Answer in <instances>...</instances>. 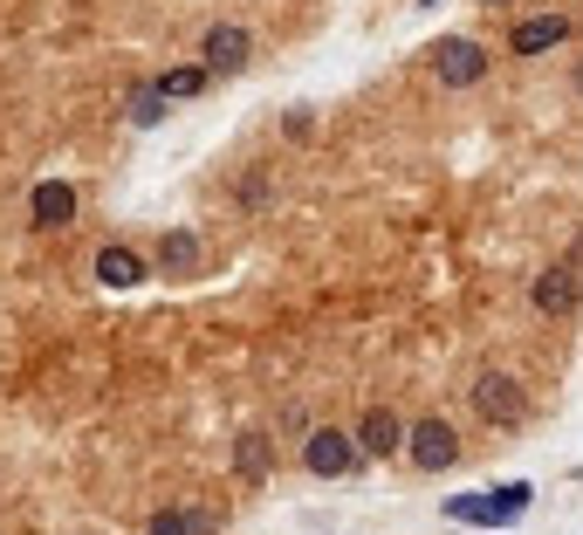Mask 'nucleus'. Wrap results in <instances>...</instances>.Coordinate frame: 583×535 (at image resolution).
<instances>
[{
  "instance_id": "16",
  "label": "nucleus",
  "mask_w": 583,
  "mask_h": 535,
  "mask_svg": "<svg viewBox=\"0 0 583 535\" xmlns=\"http://www.w3.org/2000/svg\"><path fill=\"white\" fill-rule=\"evenodd\" d=\"M207 83H213V69H207V62H193V69H172V75H159V96H165V104H179V96H199Z\"/></svg>"
},
{
  "instance_id": "6",
  "label": "nucleus",
  "mask_w": 583,
  "mask_h": 535,
  "mask_svg": "<svg viewBox=\"0 0 583 535\" xmlns=\"http://www.w3.org/2000/svg\"><path fill=\"white\" fill-rule=\"evenodd\" d=\"M405 446H412V461L425 474H446L453 461H460V432H453L446 419H419L412 432H405Z\"/></svg>"
},
{
  "instance_id": "12",
  "label": "nucleus",
  "mask_w": 583,
  "mask_h": 535,
  "mask_svg": "<svg viewBox=\"0 0 583 535\" xmlns=\"http://www.w3.org/2000/svg\"><path fill=\"white\" fill-rule=\"evenodd\" d=\"M193 268H199V234L193 226H172L159 241V275H193Z\"/></svg>"
},
{
  "instance_id": "4",
  "label": "nucleus",
  "mask_w": 583,
  "mask_h": 535,
  "mask_svg": "<svg viewBox=\"0 0 583 535\" xmlns=\"http://www.w3.org/2000/svg\"><path fill=\"white\" fill-rule=\"evenodd\" d=\"M199 56H207L213 75H241L247 62H255V35H247L241 21H213L207 42H199Z\"/></svg>"
},
{
  "instance_id": "18",
  "label": "nucleus",
  "mask_w": 583,
  "mask_h": 535,
  "mask_svg": "<svg viewBox=\"0 0 583 535\" xmlns=\"http://www.w3.org/2000/svg\"><path fill=\"white\" fill-rule=\"evenodd\" d=\"M576 96H583V62H576Z\"/></svg>"
},
{
  "instance_id": "2",
  "label": "nucleus",
  "mask_w": 583,
  "mask_h": 535,
  "mask_svg": "<svg viewBox=\"0 0 583 535\" xmlns=\"http://www.w3.org/2000/svg\"><path fill=\"white\" fill-rule=\"evenodd\" d=\"M467 398H474V412L488 419V426H522V419H528V392L515 385L509 371H480Z\"/></svg>"
},
{
  "instance_id": "9",
  "label": "nucleus",
  "mask_w": 583,
  "mask_h": 535,
  "mask_svg": "<svg viewBox=\"0 0 583 535\" xmlns=\"http://www.w3.org/2000/svg\"><path fill=\"white\" fill-rule=\"evenodd\" d=\"M556 42H570V14H536V21H515V35H509L515 56H543V48H556Z\"/></svg>"
},
{
  "instance_id": "19",
  "label": "nucleus",
  "mask_w": 583,
  "mask_h": 535,
  "mask_svg": "<svg viewBox=\"0 0 583 535\" xmlns=\"http://www.w3.org/2000/svg\"><path fill=\"white\" fill-rule=\"evenodd\" d=\"M488 8H509V0H488Z\"/></svg>"
},
{
  "instance_id": "1",
  "label": "nucleus",
  "mask_w": 583,
  "mask_h": 535,
  "mask_svg": "<svg viewBox=\"0 0 583 535\" xmlns=\"http://www.w3.org/2000/svg\"><path fill=\"white\" fill-rule=\"evenodd\" d=\"M433 75H440L446 90L488 83V42H474V35H440V42H433Z\"/></svg>"
},
{
  "instance_id": "14",
  "label": "nucleus",
  "mask_w": 583,
  "mask_h": 535,
  "mask_svg": "<svg viewBox=\"0 0 583 535\" xmlns=\"http://www.w3.org/2000/svg\"><path fill=\"white\" fill-rule=\"evenodd\" d=\"M234 467H241V480H268L275 474V446L261 440V432H247L241 453H234Z\"/></svg>"
},
{
  "instance_id": "13",
  "label": "nucleus",
  "mask_w": 583,
  "mask_h": 535,
  "mask_svg": "<svg viewBox=\"0 0 583 535\" xmlns=\"http://www.w3.org/2000/svg\"><path fill=\"white\" fill-rule=\"evenodd\" d=\"M124 117H131L138 131H151V124L165 117V96H159V83H131V96H124Z\"/></svg>"
},
{
  "instance_id": "15",
  "label": "nucleus",
  "mask_w": 583,
  "mask_h": 535,
  "mask_svg": "<svg viewBox=\"0 0 583 535\" xmlns=\"http://www.w3.org/2000/svg\"><path fill=\"white\" fill-rule=\"evenodd\" d=\"M144 535H213V515H193V508H165V515H151Z\"/></svg>"
},
{
  "instance_id": "3",
  "label": "nucleus",
  "mask_w": 583,
  "mask_h": 535,
  "mask_svg": "<svg viewBox=\"0 0 583 535\" xmlns=\"http://www.w3.org/2000/svg\"><path fill=\"white\" fill-rule=\"evenodd\" d=\"M522 508H528V480H515V488H501V495H453V501H446V522L501 528V522H515Z\"/></svg>"
},
{
  "instance_id": "5",
  "label": "nucleus",
  "mask_w": 583,
  "mask_h": 535,
  "mask_svg": "<svg viewBox=\"0 0 583 535\" xmlns=\"http://www.w3.org/2000/svg\"><path fill=\"white\" fill-rule=\"evenodd\" d=\"M528 302H536L549 323H563V316L583 310V275H576V268H543L536 289H528Z\"/></svg>"
},
{
  "instance_id": "10",
  "label": "nucleus",
  "mask_w": 583,
  "mask_h": 535,
  "mask_svg": "<svg viewBox=\"0 0 583 535\" xmlns=\"http://www.w3.org/2000/svg\"><path fill=\"white\" fill-rule=\"evenodd\" d=\"M398 440H405L398 412H385V405H371V412H364V426H358V461H364V453H371V461H385V453H398Z\"/></svg>"
},
{
  "instance_id": "7",
  "label": "nucleus",
  "mask_w": 583,
  "mask_h": 535,
  "mask_svg": "<svg viewBox=\"0 0 583 535\" xmlns=\"http://www.w3.org/2000/svg\"><path fill=\"white\" fill-rule=\"evenodd\" d=\"M302 467H310L316 480H343L350 467H358V440H343V432H310V446H302Z\"/></svg>"
},
{
  "instance_id": "17",
  "label": "nucleus",
  "mask_w": 583,
  "mask_h": 535,
  "mask_svg": "<svg viewBox=\"0 0 583 535\" xmlns=\"http://www.w3.org/2000/svg\"><path fill=\"white\" fill-rule=\"evenodd\" d=\"M570 268H576V275H583V234H576V247H570Z\"/></svg>"
},
{
  "instance_id": "11",
  "label": "nucleus",
  "mask_w": 583,
  "mask_h": 535,
  "mask_svg": "<svg viewBox=\"0 0 583 535\" xmlns=\"http://www.w3.org/2000/svg\"><path fill=\"white\" fill-rule=\"evenodd\" d=\"M28 213H35V226H69V220H75V186H62V178H42L35 199H28Z\"/></svg>"
},
{
  "instance_id": "8",
  "label": "nucleus",
  "mask_w": 583,
  "mask_h": 535,
  "mask_svg": "<svg viewBox=\"0 0 583 535\" xmlns=\"http://www.w3.org/2000/svg\"><path fill=\"white\" fill-rule=\"evenodd\" d=\"M144 254L138 247H124V241H110V247H96V282H104V289H138L144 282Z\"/></svg>"
}]
</instances>
